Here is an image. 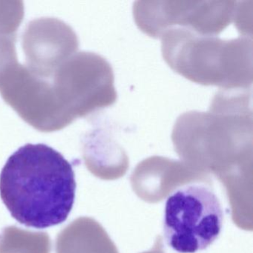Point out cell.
Returning <instances> with one entry per match:
<instances>
[{"label":"cell","mask_w":253,"mask_h":253,"mask_svg":"<svg viewBox=\"0 0 253 253\" xmlns=\"http://www.w3.org/2000/svg\"><path fill=\"white\" fill-rule=\"evenodd\" d=\"M72 164L45 144L20 147L0 173V197L11 216L28 227L41 229L63 223L75 201Z\"/></svg>","instance_id":"cell-1"},{"label":"cell","mask_w":253,"mask_h":253,"mask_svg":"<svg viewBox=\"0 0 253 253\" xmlns=\"http://www.w3.org/2000/svg\"><path fill=\"white\" fill-rule=\"evenodd\" d=\"M176 151L191 158H238L251 152V90H219L208 112L180 115L171 133Z\"/></svg>","instance_id":"cell-2"},{"label":"cell","mask_w":253,"mask_h":253,"mask_svg":"<svg viewBox=\"0 0 253 253\" xmlns=\"http://www.w3.org/2000/svg\"><path fill=\"white\" fill-rule=\"evenodd\" d=\"M160 39L166 63L186 79L220 90H251L252 37L223 40L174 28L164 32Z\"/></svg>","instance_id":"cell-3"},{"label":"cell","mask_w":253,"mask_h":253,"mask_svg":"<svg viewBox=\"0 0 253 253\" xmlns=\"http://www.w3.org/2000/svg\"><path fill=\"white\" fill-rule=\"evenodd\" d=\"M223 211L215 194L201 184L186 185L166 201L164 236L179 253H195L208 248L218 238Z\"/></svg>","instance_id":"cell-4"},{"label":"cell","mask_w":253,"mask_h":253,"mask_svg":"<svg viewBox=\"0 0 253 253\" xmlns=\"http://www.w3.org/2000/svg\"><path fill=\"white\" fill-rule=\"evenodd\" d=\"M239 1H136L133 17L138 29L152 38L170 29L202 36H217L235 23Z\"/></svg>","instance_id":"cell-5"},{"label":"cell","mask_w":253,"mask_h":253,"mask_svg":"<svg viewBox=\"0 0 253 253\" xmlns=\"http://www.w3.org/2000/svg\"><path fill=\"white\" fill-rule=\"evenodd\" d=\"M26 72L32 78L48 81L59 68L79 49L73 29L58 19L32 20L25 29L22 41Z\"/></svg>","instance_id":"cell-6"},{"label":"cell","mask_w":253,"mask_h":253,"mask_svg":"<svg viewBox=\"0 0 253 253\" xmlns=\"http://www.w3.org/2000/svg\"><path fill=\"white\" fill-rule=\"evenodd\" d=\"M23 17L24 5L21 1L0 2V78L18 63L15 45Z\"/></svg>","instance_id":"cell-7"}]
</instances>
